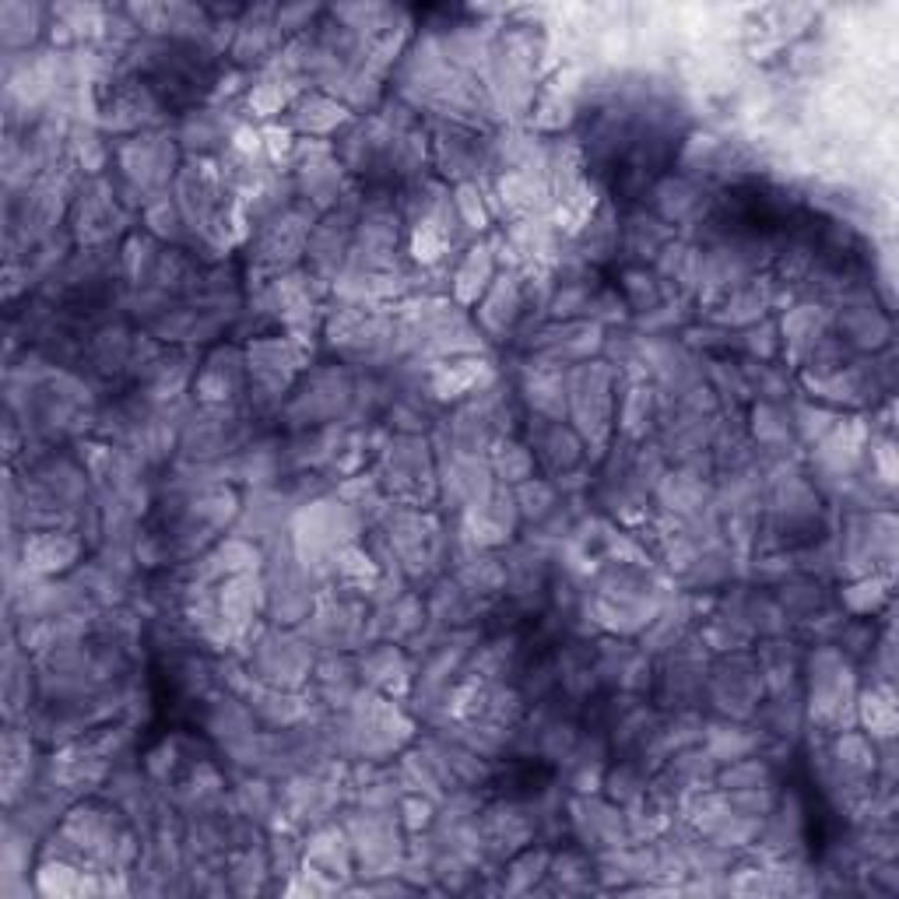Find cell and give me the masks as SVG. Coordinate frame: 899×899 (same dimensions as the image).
Instances as JSON below:
<instances>
[{
    "mask_svg": "<svg viewBox=\"0 0 899 899\" xmlns=\"http://www.w3.org/2000/svg\"><path fill=\"white\" fill-rule=\"evenodd\" d=\"M36 18H39V8H29V4H15V0H8V4L0 8V22H4V43H8V46L29 43L32 36L25 32V25L36 32Z\"/></svg>",
    "mask_w": 899,
    "mask_h": 899,
    "instance_id": "6da1fadb",
    "label": "cell"
}]
</instances>
